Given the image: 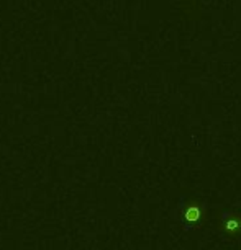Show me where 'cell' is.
I'll use <instances>...</instances> for the list:
<instances>
[{
  "label": "cell",
  "instance_id": "6da1fadb",
  "mask_svg": "<svg viewBox=\"0 0 241 250\" xmlns=\"http://www.w3.org/2000/svg\"><path fill=\"white\" fill-rule=\"evenodd\" d=\"M184 218L189 223H193V221H198L202 218V209L198 206H189L186 209V214H184Z\"/></svg>",
  "mask_w": 241,
  "mask_h": 250
},
{
  "label": "cell",
  "instance_id": "7a4b0ae2",
  "mask_svg": "<svg viewBox=\"0 0 241 250\" xmlns=\"http://www.w3.org/2000/svg\"><path fill=\"white\" fill-rule=\"evenodd\" d=\"M225 229L228 230V232H236L238 229H241V223L235 219H225Z\"/></svg>",
  "mask_w": 241,
  "mask_h": 250
}]
</instances>
